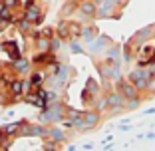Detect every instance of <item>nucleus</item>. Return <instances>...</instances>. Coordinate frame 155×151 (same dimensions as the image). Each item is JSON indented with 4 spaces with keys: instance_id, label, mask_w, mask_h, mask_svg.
<instances>
[{
    "instance_id": "obj_21",
    "label": "nucleus",
    "mask_w": 155,
    "mask_h": 151,
    "mask_svg": "<svg viewBox=\"0 0 155 151\" xmlns=\"http://www.w3.org/2000/svg\"><path fill=\"white\" fill-rule=\"evenodd\" d=\"M72 52L80 54V52H82V46H80V44H72Z\"/></svg>"
},
{
    "instance_id": "obj_15",
    "label": "nucleus",
    "mask_w": 155,
    "mask_h": 151,
    "mask_svg": "<svg viewBox=\"0 0 155 151\" xmlns=\"http://www.w3.org/2000/svg\"><path fill=\"white\" fill-rule=\"evenodd\" d=\"M20 125H22V121H14V123H8L4 127V133H16L20 129Z\"/></svg>"
},
{
    "instance_id": "obj_16",
    "label": "nucleus",
    "mask_w": 155,
    "mask_h": 151,
    "mask_svg": "<svg viewBox=\"0 0 155 151\" xmlns=\"http://www.w3.org/2000/svg\"><path fill=\"white\" fill-rule=\"evenodd\" d=\"M42 80H44V74H42V72H36V74H32V78H30V84H32V86H40Z\"/></svg>"
},
{
    "instance_id": "obj_24",
    "label": "nucleus",
    "mask_w": 155,
    "mask_h": 151,
    "mask_svg": "<svg viewBox=\"0 0 155 151\" xmlns=\"http://www.w3.org/2000/svg\"><path fill=\"white\" fill-rule=\"evenodd\" d=\"M111 4H121V0H110Z\"/></svg>"
},
{
    "instance_id": "obj_1",
    "label": "nucleus",
    "mask_w": 155,
    "mask_h": 151,
    "mask_svg": "<svg viewBox=\"0 0 155 151\" xmlns=\"http://www.w3.org/2000/svg\"><path fill=\"white\" fill-rule=\"evenodd\" d=\"M129 82L137 87V90H145L147 84H149V76H147V70L145 68H137L129 74Z\"/></svg>"
},
{
    "instance_id": "obj_3",
    "label": "nucleus",
    "mask_w": 155,
    "mask_h": 151,
    "mask_svg": "<svg viewBox=\"0 0 155 151\" xmlns=\"http://www.w3.org/2000/svg\"><path fill=\"white\" fill-rule=\"evenodd\" d=\"M22 16L28 20V22H32V24H40L42 22V10L38 8L36 2H34V4H30V6H26Z\"/></svg>"
},
{
    "instance_id": "obj_23",
    "label": "nucleus",
    "mask_w": 155,
    "mask_h": 151,
    "mask_svg": "<svg viewBox=\"0 0 155 151\" xmlns=\"http://www.w3.org/2000/svg\"><path fill=\"white\" fill-rule=\"evenodd\" d=\"M151 113H155V107H149V110L143 111V115H151Z\"/></svg>"
},
{
    "instance_id": "obj_11",
    "label": "nucleus",
    "mask_w": 155,
    "mask_h": 151,
    "mask_svg": "<svg viewBox=\"0 0 155 151\" xmlns=\"http://www.w3.org/2000/svg\"><path fill=\"white\" fill-rule=\"evenodd\" d=\"M74 10H78V2L76 0H70V2H66V4L62 6V16H70Z\"/></svg>"
},
{
    "instance_id": "obj_6",
    "label": "nucleus",
    "mask_w": 155,
    "mask_h": 151,
    "mask_svg": "<svg viewBox=\"0 0 155 151\" xmlns=\"http://www.w3.org/2000/svg\"><path fill=\"white\" fill-rule=\"evenodd\" d=\"M80 12L84 14V16H94V14L97 12V6L91 2V0H84V2H80Z\"/></svg>"
},
{
    "instance_id": "obj_22",
    "label": "nucleus",
    "mask_w": 155,
    "mask_h": 151,
    "mask_svg": "<svg viewBox=\"0 0 155 151\" xmlns=\"http://www.w3.org/2000/svg\"><path fill=\"white\" fill-rule=\"evenodd\" d=\"M119 129H121V131H129V129H131V125H127V123H121V125H117Z\"/></svg>"
},
{
    "instance_id": "obj_10",
    "label": "nucleus",
    "mask_w": 155,
    "mask_h": 151,
    "mask_svg": "<svg viewBox=\"0 0 155 151\" xmlns=\"http://www.w3.org/2000/svg\"><path fill=\"white\" fill-rule=\"evenodd\" d=\"M68 30H70V40H76V38L82 36V26L80 24H68Z\"/></svg>"
},
{
    "instance_id": "obj_12",
    "label": "nucleus",
    "mask_w": 155,
    "mask_h": 151,
    "mask_svg": "<svg viewBox=\"0 0 155 151\" xmlns=\"http://www.w3.org/2000/svg\"><path fill=\"white\" fill-rule=\"evenodd\" d=\"M96 34H97V30L94 26H82V36L86 38V40H91Z\"/></svg>"
},
{
    "instance_id": "obj_14",
    "label": "nucleus",
    "mask_w": 155,
    "mask_h": 151,
    "mask_svg": "<svg viewBox=\"0 0 155 151\" xmlns=\"http://www.w3.org/2000/svg\"><path fill=\"white\" fill-rule=\"evenodd\" d=\"M48 135H50L52 139H54V141H64V133L60 131V129H50V131H48Z\"/></svg>"
},
{
    "instance_id": "obj_2",
    "label": "nucleus",
    "mask_w": 155,
    "mask_h": 151,
    "mask_svg": "<svg viewBox=\"0 0 155 151\" xmlns=\"http://www.w3.org/2000/svg\"><path fill=\"white\" fill-rule=\"evenodd\" d=\"M30 87H32L30 80H12V82L8 84V90H10V94H12L14 97H22V96H26Z\"/></svg>"
},
{
    "instance_id": "obj_17",
    "label": "nucleus",
    "mask_w": 155,
    "mask_h": 151,
    "mask_svg": "<svg viewBox=\"0 0 155 151\" xmlns=\"http://www.w3.org/2000/svg\"><path fill=\"white\" fill-rule=\"evenodd\" d=\"M18 26H20V30H28V28L32 26V22H28V20L22 16V20H20V24H18Z\"/></svg>"
},
{
    "instance_id": "obj_9",
    "label": "nucleus",
    "mask_w": 155,
    "mask_h": 151,
    "mask_svg": "<svg viewBox=\"0 0 155 151\" xmlns=\"http://www.w3.org/2000/svg\"><path fill=\"white\" fill-rule=\"evenodd\" d=\"M56 32H58V36H60V38H64V40H70V30H68V22H66V20H62V22L58 24V30H56Z\"/></svg>"
},
{
    "instance_id": "obj_19",
    "label": "nucleus",
    "mask_w": 155,
    "mask_h": 151,
    "mask_svg": "<svg viewBox=\"0 0 155 151\" xmlns=\"http://www.w3.org/2000/svg\"><path fill=\"white\" fill-rule=\"evenodd\" d=\"M44 151H56V145H54V141H48L44 145Z\"/></svg>"
},
{
    "instance_id": "obj_4",
    "label": "nucleus",
    "mask_w": 155,
    "mask_h": 151,
    "mask_svg": "<svg viewBox=\"0 0 155 151\" xmlns=\"http://www.w3.org/2000/svg\"><path fill=\"white\" fill-rule=\"evenodd\" d=\"M119 94H121L125 100H133V97H137V87L133 86L131 82H123V80H119Z\"/></svg>"
},
{
    "instance_id": "obj_13",
    "label": "nucleus",
    "mask_w": 155,
    "mask_h": 151,
    "mask_svg": "<svg viewBox=\"0 0 155 151\" xmlns=\"http://www.w3.org/2000/svg\"><path fill=\"white\" fill-rule=\"evenodd\" d=\"M38 50H40V52H48V50H50V38L38 36Z\"/></svg>"
},
{
    "instance_id": "obj_18",
    "label": "nucleus",
    "mask_w": 155,
    "mask_h": 151,
    "mask_svg": "<svg viewBox=\"0 0 155 151\" xmlns=\"http://www.w3.org/2000/svg\"><path fill=\"white\" fill-rule=\"evenodd\" d=\"M2 2H4V6L10 8V10H12L14 6H18V0H2Z\"/></svg>"
},
{
    "instance_id": "obj_7",
    "label": "nucleus",
    "mask_w": 155,
    "mask_h": 151,
    "mask_svg": "<svg viewBox=\"0 0 155 151\" xmlns=\"http://www.w3.org/2000/svg\"><path fill=\"white\" fill-rule=\"evenodd\" d=\"M97 119H100V115H97L96 111H86V113H84V129L94 127V125L97 123Z\"/></svg>"
},
{
    "instance_id": "obj_26",
    "label": "nucleus",
    "mask_w": 155,
    "mask_h": 151,
    "mask_svg": "<svg viewBox=\"0 0 155 151\" xmlns=\"http://www.w3.org/2000/svg\"><path fill=\"white\" fill-rule=\"evenodd\" d=\"M76 2H78V4H80V2H84V0H76Z\"/></svg>"
},
{
    "instance_id": "obj_5",
    "label": "nucleus",
    "mask_w": 155,
    "mask_h": 151,
    "mask_svg": "<svg viewBox=\"0 0 155 151\" xmlns=\"http://www.w3.org/2000/svg\"><path fill=\"white\" fill-rule=\"evenodd\" d=\"M2 48L8 52L10 62H14V60H18V58H20V48L16 46V42H4V44H2Z\"/></svg>"
},
{
    "instance_id": "obj_8",
    "label": "nucleus",
    "mask_w": 155,
    "mask_h": 151,
    "mask_svg": "<svg viewBox=\"0 0 155 151\" xmlns=\"http://www.w3.org/2000/svg\"><path fill=\"white\" fill-rule=\"evenodd\" d=\"M12 66H14V70H16V72H26V70L30 68V60H26V58H22V56H20L18 60H14V62H12Z\"/></svg>"
},
{
    "instance_id": "obj_20",
    "label": "nucleus",
    "mask_w": 155,
    "mask_h": 151,
    "mask_svg": "<svg viewBox=\"0 0 155 151\" xmlns=\"http://www.w3.org/2000/svg\"><path fill=\"white\" fill-rule=\"evenodd\" d=\"M18 4L22 6V8H26V6H30V4H34V0H18Z\"/></svg>"
},
{
    "instance_id": "obj_25",
    "label": "nucleus",
    "mask_w": 155,
    "mask_h": 151,
    "mask_svg": "<svg viewBox=\"0 0 155 151\" xmlns=\"http://www.w3.org/2000/svg\"><path fill=\"white\" fill-rule=\"evenodd\" d=\"M68 151H74V147H68Z\"/></svg>"
}]
</instances>
